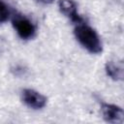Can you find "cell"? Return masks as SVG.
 <instances>
[{
    "label": "cell",
    "mask_w": 124,
    "mask_h": 124,
    "mask_svg": "<svg viewBox=\"0 0 124 124\" xmlns=\"http://www.w3.org/2000/svg\"><path fill=\"white\" fill-rule=\"evenodd\" d=\"M101 113L105 121L112 124H122L124 121V111L121 107L109 103H102Z\"/></svg>",
    "instance_id": "cell-4"
},
{
    "label": "cell",
    "mask_w": 124,
    "mask_h": 124,
    "mask_svg": "<svg viewBox=\"0 0 124 124\" xmlns=\"http://www.w3.org/2000/svg\"><path fill=\"white\" fill-rule=\"evenodd\" d=\"M58 9L64 16H66L75 24L83 21V18L78 12V5L74 0H59Z\"/></svg>",
    "instance_id": "cell-5"
},
{
    "label": "cell",
    "mask_w": 124,
    "mask_h": 124,
    "mask_svg": "<svg viewBox=\"0 0 124 124\" xmlns=\"http://www.w3.org/2000/svg\"><path fill=\"white\" fill-rule=\"evenodd\" d=\"M105 71L107 76L113 80H121L123 78V65L121 62L108 61L105 65Z\"/></svg>",
    "instance_id": "cell-6"
},
{
    "label": "cell",
    "mask_w": 124,
    "mask_h": 124,
    "mask_svg": "<svg viewBox=\"0 0 124 124\" xmlns=\"http://www.w3.org/2000/svg\"><path fill=\"white\" fill-rule=\"evenodd\" d=\"M10 17V10L8 5L3 1L0 0V24L6 22Z\"/></svg>",
    "instance_id": "cell-7"
},
{
    "label": "cell",
    "mask_w": 124,
    "mask_h": 124,
    "mask_svg": "<svg viewBox=\"0 0 124 124\" xmlns=\"http://www.w3.org/2000/svg\"><path fill=\"white\" fill-rule=\"evenodd\" d=\"M12 24L18 37L22 40H30L36 35V26L28 17L22 15H15Z\"/></svg>",
    "instance_id": "cell-2"
},
{
    "label": "cell",
    "mask_w": 124,
    "mask_h": 124,
    "mask_svg": "<svg viewBox=\"0 0 124 124\" xmlns=\"http://www.w3.org/2000/svg\"><path fill=\"white\" fill-rule=\"evenodd\" d=\"M35 1H37L38 3L44 4V5H49V4H52L54 2V0H35Z\"/></svg>",
    "instance_id": "cell-8"
},
{
    "label": "cell",
    "mask_w": 124,
    "mask_h": 124,
    "mask_svg": "<svg viewBox=\"0 0 124 124\" xmlns=\"http://www.w3.org/2000/svg\"><path fill=\"white\" fill-rule=\"evenodd\" d=\"M20 96L23 104L32 109H42L47 104V98L35 89L24 88L21 90Z\"/></svg>",
    "instance_id": "cell-3"
},
{
    "label": "cell",
    "mask_w": 124,
    "mask_h": 124,
    "mask_svg": "<svg viewBox=\"0 0 124 124\" xmlns=\"http://www.w3.org/2000/svg\"><path fill=\"white\" fill-rule=\"evenodd\" d=\"M74 35L79 45L92 54H99L103 51V44L97 31L83 21L77 23L74 28Z\"/></svg>",
    "instance_id": "cell-1"
}]
</instances>
